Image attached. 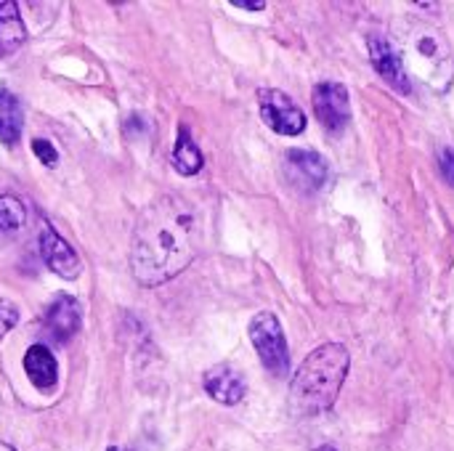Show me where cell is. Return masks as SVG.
I'll return each instance as SVG.
<instances>
[{"instance_id": "cell-1", "label": "cell", "mask_w": 454, "mask_h": 451, "mask_svg": "<svg viewBox=\"0 0 454 451\" xmlns=\"http://www.w3.org/2000/svg\"><path fill=\"white\" fill-rule=\"evenodd\" d=\"M197 245L200 221L194 205L181 194H165L138 215L133 229V276L146 287L165 284L194 260Z\"/></svg>"}, {"instance_id": "cell-2", "label": "cell", "mask_w": 454, "mask_h": 451, "mask_svg": "<svg viewBox=\"0 0 454 451\" xmlns=\"http://www.w3.org/2000/svg\"><path fill=\"white\" fill-rule=\"evenodd\" d=\"M351 367V354L340 343H325L317 351L306 356V362L298 367L293 385H290V407L295 415L314 417L327 412Z\"/></svg>"}, {"instance_id": "cell-3", "label": "cell", "mask_w": 454, "mask_h": 451, "mask_svg": "<svg viewBox=\"0 0 454 451\" xmlns=\"http://www.w3.org/2000/svg\"><path fill=\"white\" fill-rule=\"evenodd\" d=\"M402 48H396L407 77H418L434 90H450L454 80V56L450 43L439 29L415 27L402 37Z\"/></svg>"}, {"instance_id": "cell-4", "label": "cell", "mask_w": 454, "mask_h": 451, "mask_svg": "<svg viewBox=\"0 0 454 451\" xmlns=\"http://www.w3.org/2000/svg\"><path fill=\"white\" fill-rule=\"evenodd\" d=\"M250 340L261 356V364L271 375L285 377L290 369V351H287V338L282 332V324L271 311L255 314V319L250 322Z\"/></svg>"}, {"instance_id": "cell-5", "label": "cell", "mask_w": 454, "mask_h": 451, "mask_svg": "<svg viewBox=\"0 0 454 451\" xmlns=\"http://www.w3.org/2000/svg\"><path fill=\"white\" fill-rule=\"evenodd\" d=\"M258 104H261L263 122L274 133L298 136V133L306 130V114L287 93H282L277 88H263V90H258Z\"/></svg>"}, {"instance_id": "cell-6", "label": "cell", "mask_w": 454, "mask_h": 451, "mask_svg": "<svg viewBox=\"0 0 454 451\" xmlns=\"http://www.w3.org/2000/svg\"><path fill=\"white\" fill-rule=\"evenodd\" d=\"M314 112L330 133H340L351 120V98L340 82H319L314 88Z\"/></svg>"}, {"instance_id": "cell-7", "label": "cell", "mask_w": 454, "mask_h": 451, "mask_svg": "<svg viewBox=\"0 0 454 451\" xmlns=\"http://www.w3.org/2000/svg\"><path fill=\"white\" fill-rule=\"evenodd\" d=\"M40 255L56 276H61V279H77L80 276L77 253L48 223H43V229H40Z\"/></svg>"}, {"instance_id": "cell-8", "label": "cell", "mask_w": 454, "mask_h": 451, "mask_svg": "<svg viewBox=\"0 0 454 451\" xmlns=\"http://www.w3.org/2000/svg\"><path fill=\"white\" fill-rule=\"evenodd\" d=\"M43 324L51 332V338L56 343H67L80 332L82 324V314H80V303L72 295H59L43 314Z\"/></svg>"}, {"instance_id": "cell-9", "label": "cell", "mask_w": 454, "mask_h": 451, "mask_svg": "<svg viewBox=\"0 0 454 451\" xmlns=\"http://www.w3.org/2000/svg\"><path fill=\"white\" fill-rule=\"evenodd\" d=\"M287 173L290 181L306 191H317L327 183V162L309 149H290L287 152Z\"/></svg>"}, {"instance_id": "cell-10", "label": "cell", "mask_w": 454, "mask_h": 451, "mask_svg": "<svg viewBox=\"0 0 454 451\" xmlns=\"http://www.w3.org/2000/svg\"><path fill=\"white\" fill-rule=\"evenodd\" d=\"M367 45H370V58H372L375 69L386 77V82H391L394 88L407 93L410 90V77H407L404 64H402L396 48L391 45V40L383 37V35H370Z\"/></svg>"}, {"instance_id": "cell-11", "label": "cell", "mask_w": 454, "mask_h": 451, "mask_svg": "<svg viewBox=\"0 0 454 451\" xmlns=\"http://www.w3.org/2000/svg\"><path fill=\"white\" fill-rule=\"evenodd\" d=\"M202 385L210 399H215L218 404H226V407H234L245 399V380L229 364H218V367L207 369L202 377Z\"/></svg>"}, {"instance_id": "cell-12", "label": "cell", "mask_w": 454, "mask_h": 451, "mask_svg": "<svg viewBox=\"0 0 454 451\" xmlns=\"http://www.w3.org/2000/svg\"><path fill=\"white\" fill-rule=\"evenodd\" d=\"M24 372L37 391H51L59 380V364L45 346H32L24 354Z\"/></svg>"}, {"instance_id": "cell-13", "label": "cell", "mask_w": 454, "mask_h": 451, "mask_svg": "<svg viewBox=\"0 0 454 451\" xmlns=\"http://www.w3.org/2000/svg\"><path fill=\"white\" fill-rule=\"evenodd\" d=\"M24 117H21V104L11 90H0V141L5 146H13L21 138Z\"/></svg>"}, {"instance_id": "cell-14", "label": "cell", "mask_w": 454, "mask_h": 451, "mask_svg": "<svg viewBox=\"0 0 454 451\" xmlns=\"http://www.w3.org/2000/svg\"><path fill=\"white\" fill-rule=\"evenodd\" d=\"M27 37L24 21L13 0H0V51H16Z\"/></svg>"}, {"instance_id": "cell-15", "label": "cell", "mask_w": 454, "mask_h": 451, "mask_svg": "<svg viewBox=\"0 0 454 451\" xmlns=\"http://www.w3.org/2000/svg\"><path fill=\"white\" fill-rule=\"evenodd\" d=\"M170 162H173V167L181 173V175H194V173H200L202 170V152H200V146L192 141V136H189V130L186 128H181L178 130V141H176V149H173V154H170Z\"/></svg>"}, {"instance_id": "cell-16", "label": "cell", "mask_w": 454, "mask_h": 451, "mask_svg": "<svg viewBox=\"0 0 454 451\" xmlns=\"http://www.w3.org/2000/svg\"><path fill=\"white\" fill-rule=\"evenodd\" d=\"M24 221V205L16 197H0V231H19Z\"/></svg>"}, {"instance_id": "cell-17", "label": "cell", "mask_w": 454, "mask_h": 451, "mask_svg": "<svg viewBox=\"0 0 454 451\" xmlns=\"http://www.w3.org/2000/svg\"><path fill=\"white\" fill-rule=\"evenodd\" d=\"M32 152H35V157H37L45 167H56L59 152H56V146H53L48 138H35V141H32Z\"/></svg>"}, {"instance_id": "cell-18", "label": "cell", "mask_w": 454, "mask_h": 451, "mask_svg": "<svg viewBox=\"0 0 454 451\" xmlns=\"http://www.w3.org/2000/svg\"><path fill=\"white\" fill-rule=\"evenodd\" d=\"M16 322H19V311H16V306L0 298V338H3V335H5Z\"/></svg>"}, {"instance_id": "cell-19", "label": "cell", "mask_w": 454, "mask_h": 451, "mask_svg": "<svg viewBox=\"0 0 454 451\" xmlns=\"http://www.w3.org/2000/svg\"><path fill=\"white\" fill-rule=\"evenodd\" d=\"M442 170L447 173V178L454 183V149H444L442 152Z\"/></svg>"}, {"instance_id": "cell-20", "label": "cell", "mask_w": 454, "mask_h": 451, "mask_svg": "<svg viewBox=\"0 0 454 451\" xmlns=\"http://www.w3.org/2000/svg\"><path fill=\"white\" fill-rule=\"evenodd\" d=\"M237 8H247V11H263L266 3L263 0H234Z\"/></svg>"}, {"instance_id": "cell-21", "label": "cell", "mask_w": 454, "mask_h": 451, "mask_svg": "<svg viewBox=\"0 0 454 451\" xmlns=\"http://www.w3.org/2000/svg\"><path fill=\"white\" fill-rule=\"evenodd\" d=\"M0 451H13V449H11L8 444H0Z\"/></svg>"}, {"instance_id": "cell-22", "label": "cell", "mask_w": 454, "mask_h": 451, "mask_svg": "<svg viewBox=\"0 0 454 451\" xmlns=\"http://www.w3.org/2000/svg\"><path fill=\"white\" fill-rule=\"evenodd\" d=\"M317 451H335V449H333V447H319Z\"/></svg>"}, {"instance_id": "cell-23", "label": "cell", "mask_w": 454, "mask_h": 451, "mask_svg": "<svg viewBox=\"0 0 454 451\" xmlns=\"http://www.w3.org/2000/svg\"><path fill=\"white\" fill-rule=\"evenodd\" d=\"M106 451H117V449H114V447H112V449H106Z\"/></svg>"}]
</instances>
